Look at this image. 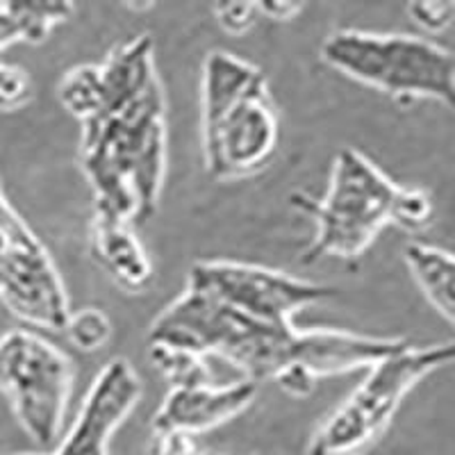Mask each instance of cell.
<instances>
[{
  "instance_id": "obj_8",
  "label": "cell",
  "mask_w": 455,
  "mask_h": 455,
  "mask_svg": "<svg viewBox=\"0 0 455 455\" xmlns=\"http://www.w3.org/2000/svg\"><path fill=\"white\" fill-rule=\"evenodd\" d=\"M0 303L36 328L64 331L68 299L46 246L0 189Z\"/></svg>"
},
{
  "instance_id": "obj_10",
  "label": "cell",
  "mask_w": 455,
  "mask_h": 455,
  "mask_svg": "<svg viewBox=\"0 0 455 455\" xmlns=\"http://www.w3.org/2000/svg\"><path fill=\"white\" fill-rule=\"evenodd\" d=\"M140 396L141 380L132 364L124 357L108 363L89 387L78 419L52 455H108L114 430L140 403Z\"/></svg>"
},
{
  "instance_id": "obj_4",
  "label": "cell",
  "mask_w": 455,
  "mask_h": 455,
  "mask_svg": "<svg viewBox=\"0 0 455 455\" xmlns=\"http://www.w3.org/2000/svg\"><path fill=\"white\" fill-rule=\"evenodd\" d=\"M321 60L398 103L430 99L455 109V55L424 36L337 30L321 44Z\"/></svg>"
},
{
  "instance_id": "obj_15",
  "label": "cell",
  "mask_w": 455,
  "mask_h": 455,
  "mask_svg": "<svg viewBox=\"0 0 455 455\" xmlns=\"http://www.w3.org/2000/svg\"><path fill=\"white\" fill-rule=\"evenodd\" d=\"M150 363L171 383V387H189V385L212 383V373L207 369L205 357L182 348L157 347L148 344Z\"/></svg>"
},
{
  "instance_id": "obj_14",
  "label": "cell",
  "mask_w": 455,
  "mask_h": 455,
  "mask_svg": "<svg viewBox=\"0 0 455 455\" xmlns=\"http://www.w3.org/2000/svg\"><path fill=\"white\" fill-rule=\"evenodd\" d=\"M76 7L71 3H12L0 5V51L10 44L44 42L51 30L64 23Z\"/></svg>"
},
{
  "instance_id": "obj_13",
  "label": "cell",
  "mask_w": 455,
  "mask_h": 455,
  "mask_svg": "<svg viewBox=\"0 0 455 455\" xmlns=\"http://www.w3.org/2000/svg\"><path fill=\"white\" fill-rule=\"evenodd\" d=\"M405 262L435 310L455 326V255L412 242L405 246Z\"/></svg>"
},
{
  "instance_id": "obj_9",
  "label": "cell",
  "mask_w": 455,
  "mask_h": 455,
  "mask_svg": "<svg viewBox=\"0 0 455 455\" xmlns=\"http://www.w3.org/2000/svg\"><path fill=\"white\" fill-rule=\"evenodd\" d=\"M187 287L205 291L243 315L271 323H291V316L299 310L337 294L326 284L228 259L194 262Z\"/></svg>"
},
{
  "instance_id": "obj_5",
  "label": "cell",
  "mask_w": 455,
  "mask_h": 455,
  "mask_svg": "<svg viewBox=\"0 0 455 455\" xmlns=\"http://www.w3.org/2000/svg\"><path fill=\"white\" fill-rule=\"evenodd\" d=\"M396 196L398 185L369 157L353 148L339 150L326 196L321 201L294 196V205L303 207L316 221L315 239L300 259L306 264L321 258L357 259L394 221Z\"/></svg>"
},
{
  "instance_id": "obj_11",
  "label": "cell",
  "mask_w": 455,
  "mask_h": 455,
  "mask_svg": "<svg viewBox=\"0 0 455 455\" xmlns=\"http://www.w3.org/2000/svg\"><path fill=\"white\" fill-rule=\"evenodd\" d=\"M258 385L251 380L233 385H189L171 387L153 417V435H196L217 428L253 403Z\"/></svg>"
},
{
  "instance_id": "obj_16",
  "label": "cell",
  "mask_w": 455,
  "mask_h": 455,
  "mask_svg": "<svg viewBox=\"0 0 455 455\" xmlns=\"http://www.w3.org/2000/svg\"><path fill=\"white\" fill-rule=\"evenodd\" d=\"M64 332L73 347L84 353H93L100 351L112 337V321L99 307H83L68 315Z\"/></svg>"
},
{
  "instance_id": "obj_6",
  "label": "cell",
  "mask_w": 455,
  "mask_h": 455,
  "mask_svg": "<svg viewBox=\"0 0 455 455\" xmlns=\"http://www.w3.org/2000/svg\"><path fill=\"white\" fill-rule=\"evenodd\" d=\"M455 363V341L405 347L369 369L355 392L319 426L307 455H355L380 437L421 378Z\"/></svg>"
},
{
  "instance_id": "obj_2",
  "label": "cell",
  "mask_w": 455,
  "mask_h": 455,
  "mask_svg": "<svg viewBox=\"0 0 455 455\" xmlns=\"http://www.w3.org/2000/svg\"><path fill=\"white\" fill-rule=\"evenodd\" d=\"M148 344L182 348L196 355H221L246 373V380H278L290 369L315 378L371 369L403 351L408 339L355 335L347 331H296L294 323H271L243 315L214 296L187 287L153 321Z\"/></svg>"
},
{
  "instance_id": "obj_20",
  "label": "cell",
  "mask_w": 455,
  "mask_h": 455,
  "mask_svg": "<svg viewBox=\"0 0 455 455\" xmlns=\"http://www.w3.org/2000/svg\"><path fill=\"white\" fill-rule=\"evenodd\" d=\"M408 14H412L414 23L424 30L440 32L455 21V3H412L408 5Z\"/></svg>"
},
{
  "instance_id": "obj_21",
  "label": "cell",
  "mask_w": 455,
  "mask_h": 455,
  "mask_svg": "<svg viewBox=\"0 0 455 455\" xmlns=\"http://www.w3.org/2000/svg\"><path fill=\"white\" fill-rule=\"evenodd\" d=\"M153 455H205L189 435H153Z\"/></svg>"
},
{
  "instance_id": "obj_19",
  "label": "cell",
  "mask_w": 455,
  "mask_h": 455,
  "mask_svg": "<svg viewBox=\"0 0 455 455\" xmlns=\"http://www.w3.org/2000/svg\"><path fill=\"white\" fill-rule=\"evenodd\" d=\"M219 26L230 35H243L258 21V5L255 3H219L214 7Z\"/></svg>"
},
{
  "instance_id": "obj_3",
  "label": "cell",
  "mask_w": 455,
  "mask_h": 455,
  "mask_svg": "<svg viewBox=\"0 0 455 455\" xmlns=\"http://www.w3.org/2000/svg\"><path fill=\"white\" fill-rule=\"evenodd\" d=\"M278 137V112L267 76L233 52H210L201 83L207 171L219 180L253 176L274 156Z\"/></svg>"
},
{
  "instance_id": "obj_1",
  "label": "cell",
  "mask_w": 455,
  "mask_h": 455,
  "mask_svg": "<svg viewBox=\"0 0 455 455\" xmlns=\"http://www.w3.org/2000/svg\"><path fill=\"white\" fill-rule=\"evenodd\" d=\"M60 103L83 124L80 162L96 214L148 221L166 173V103L150 36L121 44L103 64L68 71Z\"/></svg>"
},
{
  "instance_id": "obj_22",
  "label": "cell",
  "mask_w": 455,
  "mask_h": 455,
  "mask_svg": "<svg viewBox=\"0 0 455 455\" xmlns=\"http://www.w3.org/2000/svg\"><path fill=\"white\" fill-rule=\"evenodd\" d=\"M303 10V5L299 3H259L258 12H262L264 16H269L274 21H290L291 16H296Z\"/></svg>"
},
{
  "instance_id": "obj_7",
  "label": "cell",
  "mask_w": 455,
  "mask_h": 455,
  "mask_svg": "<svg viewBox=\"0 0 455 455\" xmlns=\"http://www.w3.org/2000/svg\"><path fill=\"white\" fill-rule=\"evenodd\" d=\"M71 389V360L51 341L32 331L0 337V392L32 442L51 446L60 440Z\"/></svg>"
},
{
  "instance_id": "obj_18",
  "label": "cell",
  "mask_w": 455,
  "mask_h": 455,
  "mask_svg": "<svg viewBox=\"0 0 455 455\" xmlns=\"http://www.w3.org/2000/svg\"><path fill=\"white\" fill-rule=\"evenodd\" d=\"M30 76L19 67L0 64V112L19 109L30 100Z\"/></svg>"
},
{
  "instance_id": "obj_12",
  "label": "cell",
  "mask_w": 455,
  "mask_h": 455,
  "mask_svg": "<svg viewBox=\"0 0 455 455\" xmlns=\"http://www.w3.org/2000/svg\"><path fill=\"white\" fill-rule=\"evenodd\" d=\"M89 255L116 287L141 294L153 283V264L132 223L96 214L89 228Z\"/></svg>"
},
{
  "instance_id": "obj_17",
  "label": "cell",
  "mask_w": 455,
  "mask_h": 455,
  "mask_svg": "<svg viewBox=\"0 0 455 455\" xmlns=\"http://www.w3.org/2000/svg\"><path fill=\"white\" fill-rule=\"evenodd\" d=\"M433 219V201L424 189L398 187L396 205H394V221L405 230H421Z\"/></svg>"
}]
</instances>
